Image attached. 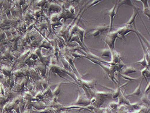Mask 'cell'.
I'll return each mask as SVG.
<instances>
[{"label": "cell", "instance_id": "obj_39", "mask_svg": "<svg viewBox=\"0 0 150 113\" xmlns=\"http://www.w3.org/2000/svg\"><path fill=\"white\" fill-rule=\"evenodd\" d=\"M149 88H150V82H147V86L145 88V94H148V93L149 92Z\"/></svg>", "mask_w": 150, "mask_h": 113}, {"label": "cell", "instance_id": "obj_38", "mask_svg": "<svg viewBox=\"0 0 150 113\" xmlns=\"http://www.w3.org/2000/svg\"><path fill=\"white\" fill-rule=\"evenodd\" d=\"M5 38H7V37H6V34L4 31H2V30H0V41L5 39Z\"/></svg>", "mask_w": 150, "mask_h": 113}, {"label": "cell", "instance_id": "obj_1", "mask_svg": "<svg viewBox=\"0 0 150 113\" xmlns=\"http://www.w3.org/2000/svg\"><path fill=\"white\" fill-rule=\"evenodd\" d=\"M93 89H88L90 95L91 96H94L95 98V103L92 105L94 107L99 108L103 105V103L107 101V98L111 96L112 92L110 91H99V90H94Z\"/></svg>", "mask_w": 150, "mask_h": 113}, {"label": "cell", "instance_id": "obj_33", "mask_svg": "<svg viewBox=\"0 0 150 113\" xmlns=\"http://www.w3.org/2000/svg\"><path fill=\"white\" fill-rule=\"evenodd\" d=\"M119 105H120L118 104V102H111V103H109V108L111 110H117V108Z\"/></svg>", "mask_w": 150, "mask_h": 113}, {"label": "cell", "instance_id": "obj_4", "mask_svg": "<svg viewBox=\"0 0 150 113\" xmlns=\"http://www.w3.org/2000/svg\"><path fill=\"white\" fill-rule=\"evenodd\" d=\"M117 38L118 33L116 30L115 31H110L107 33L105 42V44L109 47V49L111 51L115 50V42H116Z\"/></svg>", "mask_w": 150, "mask_h": 113}, {"label": "cell", "instance_id": "obj_23", "mask_svg": "<svg viewBox=\"0 0 150 113\" xmlns=\"http://www.w3.org/2000/svg\"><path fill=\"white\" fill-rule=\"evenodd\" d=\"M60 60H61V63H62L63 66H64V69H65L66 70H67V71H69V72H71V73L73 72V71H72L71 67V66L69 65V62L66 61V60L64 58V57L61 56V57H60Z\"/></svg>", "mask_w": 150, "mask_h": 113}, {"label": "cell", "instance_id": "obj_34", "mask_svg": "<svg viewBox=\"0 0 150 113\" xmlns=\"http://www.w3.org/2000/svg\"><path fill=\"white\" fill-rule=\"evenodd\" d=\"M14 76L16 78H20L22 77L23 76V70L21 69H17L15 71H14L13 73Z\"/></svg>", "mask_w": 150, "mask_h": 113}, {"label": "cell", "instance_id": "obj_2", "mask_svg": "<svg viewBox=\"0 0 150 113\" xmlns=\"http://www.w3.org/2000/svg\"><path fill=\"white\" fill-rule=\"evenodd\" d=\"M83 58L88 59V60H90L91 62H92L93 63H94V64H96L100 66L101 67H102V69H103L104 71L105 72L106 76L109 78L113 84L118 85L117 82L115 81V76H116V72L115 65H113H113H108V64H103V63H101V62H99V61H97V60H92V59H90V58H88V57H87L85 55H84V57H83Z\"/></svg>", "mask_w": 150, "mask_h": 113}, {"label": "cell", "instance_id": "obj_28", "mask_svg": "<svg viewBox=\"0 0 150 113\" xmlns=\"http://www.w3.org/2000/svg\"><path fill=\"white\" fill-rule=\"evenodd\" d=\"M140 100H141V101L145 103V104L147 105V106L150 105V99L149 96H148V94L144 93V94L142 95L141 98H140Z\"/></svg>", "mask_w": 150, "mask_h": 113}, {"label": "cell", "instance_id": "obj_21", "mask_svg": "<svg viewBox=\"0 0 150 113\" xmlns=\"http://www.w3.org/2000/svg\"><path fill=\"white\" fill-rule=\"evenodd\" d=\"M149 67H144L143 69L140 71V73H141V76H143V78L144 79L147 81V79L150 77V71H149ZM148 82V81H147Z\"/></svg>", "mask_w": 150, "mask_h": 113}, {"label": "cell", "instance_id": "obj_29", "mask_svg": "<svg viewBox=\"0 0 150 113\" xmlns=\"http://www.w3.org/2000/svg\"><path fill=\"white\" fill-rule=\"evenodd\" d=\"M119 74L121 77L124 78L125 80H127L128 81H137L139 80V77L132 78V77H131V76L126 75V74Z\"/></svg>", "mask_w": 150, "mask_h": 113}, {"label": "cell", "instance_id": "obj_30", "mask_svg": "<svg viewBox=\"0 0 150 113\" xmlns=\"http://www.w3.org/2000/svg\"><path fill=\"white\" fill-rule=\"evenodd\" d=\"M103 1V0H90V2L89 3V4H88V6H87V7L84 9V12H85V11L88 10V9L91 8L92 6L97 5L98 3L101 2V1Z\"/></svg>", "mask_w": 150, "mask_h": 113}, {"label": "cell", "instance_id": "obj_26", "mask_svg": "<svg viewBox=\"0 0 150 113\" xmlns=\"http://www.w3.org/2000/svg\"><path fill=\"white\" fill-rule=\"evenodd\" d=\"M135 64H140L143 67H149V64L147 63V60H146V57H145V55H143V57L142 60H140V61H137L136 62H135Z\"/></svg>", "mask_w": 150, "mask_h": 113}, {"label": "cell", "instance_id": "obj_27", "mask_svg": "<svg viewBox=\"0 0 150 113\" xmlns=\"http://www.w3.org/2000/svg\"><path fill=\"white\" fill-rule=\"evenodd\" d=\"M66 83L65 82H61L59 84H57V86H56V88H54V90H52V93L54 95V96H57L59 94L60 92H61V86L62 84H66Z\"/></svg>", "mask_w": 150, "mask_h": 113}, {"label": "cell", "instance_id": "obj_13", "mask_svg": "<svg viewBox=\"0 0 150 113\" xmlns=\"http://www.w3.org/2000/svg\"><path fill=\"white\" fill-rule=\"evenodd\" d=\"M38 47L39 48L43 47V48H45V49H47V50H52V49H53L52 46L51 45V44H50V42H49L48 40H47V38H44L43 39L40 41V42H39V44L38 45Z\"/></svg>", "mask_w": 150, "mask_h": 113}, {"label": "cell", "instance_id": "obj_41", "mask_svg": "<svg viewBox=\"0 0 150 113\" xmlns=\"http://www.w3.org/2000/svg\"><path fill=\"white\" fill-rule=\"evenodd\" d=\"M22 113H31V110H28V109H26V110L23 111Z\"/></svg>", "mask_w": 150, "mask_h": 113}, {"label": "cell", "instance_id": "obj_7", "mask_svg": "<svg viewBox=\"0 0 150 113\" xmlns=\"http://www.w3.org/2000/svg\"><path fill=\"white\" fill-rule=\"evenodd\" d=\"M78 81L80 84V85L83 86L88 89L94 88L96 84H97V80H96L95 79H92V80L91 81H86V80H83V79H78Z\"/></svg>", "mask_w": 150, "mask_h": 113}, {"label": "cell", "instance_id": "obj_9", "mask_svg": "<svg viewBox=\"0 0 150 113\" xmlns=\"http://www.w3.org/2000/svg\"><path fill=\"white\" fill-rule=\"evenodd\" d=\"M122 57L121 55L116 50L111 51V62L113 64H118L122 61Z\"/></svg>", "mask_w": 150, "mask_h": 113}, {"label": "cell", "instance_id": "obj_16", "mask_svg": "<svg viewBox=\"0 0 150 113\" xmlns=\"http://www.w3.org/2000/svg\"><path fill=\"white\" fill-rule=\"evenodd\" d=\"M76 33L77 35H78L79 39H80V42H82V43L83 44V45H85V43H84V37H85V31L83 28H82L81 27L78 26V29H77L76 31Z\"/></svg>", "mask_w": 150, "mask_h": 113}, {"label": "cell", "instance_id": "obj_32", "mask_svg": "<svg viewBox=\"0 0 150 113\" xmlns=\"http://www.w3.org/2000/svg\"><path fill=\"white\" fill-rule=\"evenodd\" d=\"M23 98H24V100H26L27 101H32L33 98L32 93H31L30 91L25 92L24 94H23Z\"/></svg>", "mask_w": 150, "mask_h": 113}, {"label": "cell", "instance_id": "obj_19", "mask_svg": "<svg viewBox=\"0 0 150 113\" xmlns=\"http://www.w3.org/2000/svg\"><path fill=\"white\" fill-rule=\"evenodd\" d=\"M127 84H128V82L126 83V84H124V85H123L122 86H118L117 88L114 89V90H113V91L112 92L111 98H113V99H116V98H118V97L119 96L120 93H121V89H122L123 87L126 86L127 85Z\"/></svg>", "mask_w": 150, "mask_h": 113}, {"label": "cell", "instance_id": "obj_14", "mask_svg": "<svg viewBox=\"0 0 150 113\" xmlns=\"http://www.w3.org/2000/svg\"><path fill=\"white\" fill-rule=\"evenodd\" d=\"M35 69L38 70L39 73L40 74V76L42 77L45 78L46 74H47V66L44 64H38L36 65Z\"/></svg>", "mask_w": 150, "mask_h": 113}, {"label": "cell", "instance_id": "obj_20", "mask_svg": "<svg viewBox=\"0 0 150 113\" xmlns=\"http://www.w3.org/2000/svg\"><path fill=\"white\" fill-rule=\"evenodd\" d=\"M0 69L2 71V74L5 76H7V77H10L11 75H12V67H9V66H1L0 67Z\"/></svg>", "mask_w": 150, "mask_h": 113}, {"label": "cell", "instance_id": "obj_11", "mask_svg": "<svg viewBox=\"0 0 150 113\" xmlns=\"http://www.w3.org/2000/svg\"><path fill=\"white\" fill-rule=\"evenodd\" d=\"M31 105H32V107L35 108V109L38 110H42L48 107L47 104H45L43 102L40 101H31Z\"/></svg>", "mask_w": 150, "mask_h": 113}, {"label": "cell", "instance_id": "obj_18", "mask_svg": "<svg viewBox=\"0 0 150 113\" xmlns=\"http://www.w3.org/2000/svg\"><path fill=\"white\" fill-rule=\"evenodd\" d=\"M141 107L140 105H139L138 103H131L129 104L128 105H126V110H128V112H132L133 111L137 110L140 109V108Z\"/></svg>", "mask_w": 150, "mask_h": 113}, {"label": "cell", "instance_id": "obj_6", "mask_svg": "<svg viewBox=\"0 0 150 113\" xmlns=\"http://www.w3.org/2000/svg\"><path fill=\"white\" fill-rule=\"evenodd\" d=\"M45 7L47 9V12H53L54 13H59L62 9V6L61 4H57L56 2H53V1H50V2H47L45 4Z\"/></svg>", "mask_w": 150, "mask_h": 113}, {"label": "cell", "instance_id": "obj_36", "mask_svg": "<svg viewBox=\"0 0 150 113\" xmlns=\"http://www.w3.org/2000/svg\"><path fill=\"white\" fill-rule=\"evenodd\" d=\"M143 14L144 15L147 16L148 18H150V9L149 7L148 8H145V9H143Z\"/></svg>", "mask_w": 150, "mask_h": 113}, {"label": "cell", "instance_id": "obj_12", "mask_svg": "<svg viewBox=\"0 0 150 113\" xmlns=\"http://www.w3.org/2000/svg\"><path fill=\"white\" fill-rule=\"evenodd\" d=\"M143 79H144L143 78L141 79L140 84H139V85L137 86V88L133 90V92H132V93H129V94H127L126 95V98H128V97H130V96H132V95H135V96H140V95H141V93H142L141 88H142V84H143Z\"/></svg>", "mask_w": 150, "mask_h": 113}, {"label": "cell", "instance_id": "obj_17", "mask_svg": "<svg viewBox=\"0 0 150 113\" xmlns=\"http://www.w3.org/2000/svg\"><path fill=\"white\" fill-rule=\"evenodd\" d=\"M137 70L135 69V68L132 67V66H125L124 68V69L121 71V74H126V75H128V74H135V73L137 72Z\"/></svg>", "mask_w": 150, "mask_h": 113}, {"label": "cell", "instance_id": "obj_15", "mask_svg": "<svg viewBox=\"0 0 150 113\" xmlns=\"http://www.w3.org/2000/svg\"><path fill=\"white\" fill-rule=\"evenodd\" d=\"M118 103L119 105H128L130 104V102L129 100H128V98L124 95L122 92H121L119 96L118 97Z\"/></svg>", "mask_w": 150, "mask_h": 113}, {"label": "cell", "instance_id": "obj_10", "mask_svg": "<svg viewBox=\"0 0 150 113\" xmlns=\"http://www.w3.org/2000/svg\"><path fill=\"white\" fill-rule=\"evenodd\" d=\"M29 76H31V79H34V80L41 79V76L39 75L38 70L36 69L35 68H29Z\"/></svg>", "mask_w": 150, "mask_h": 113}, {"label": "cell", "instance_id": "obj_31", "mask_svg": "<svg viewBox=\"0 0 150 113\" xmlns=\"http://www.w3.org/2000/svg\"><path fill=\"white\" fill-rule=\"evenodd\" d=\"M149 106L141 105L140 109L137 110V113H149Z\"/></svg>", "mask_w": 150, "mask_h": 113}, {"label": "cell", "instance_id": "obj_25", "mask_svg": "<svg viewBox=\"0 0 150 113\" xmlns=\"http://www.w3.org/2000/svg\"><path fill=\"white\" fill-rule=\"evenodd\" d=\"M102 34L101 32L97 29L96 27H94V28L91 29L90 31H89V33H88V36H92V37L97 38L98 36H99L100 35Z\"/></svg>", "mask_w": 150, "mask_h": 113}, {"label": "cell", "instance_id": "obj_3", "mask_svg": "<svg viewBox=\"0 0 150 113\" xmlns=\"http://www.w3.org/2000/svg\"><path fill=\"white\" fill-rule=\"evenodd\" d=\"M78 98L73 103L69 104L68 105H78L82 106V107H86L90 105V99L86 96L84 92H81L80 90H78Z\"/></svg>", "mask_w": 150, "mask_h": 113}, {"label": "cell", "instance_id": "obj_37", "mask_svg": "<svg viewBox=\"0 0 150 113\" xmlns=\"http://www.w3.org/2000/svg\"><path fill=\"white\" fill-rule=\"evenodd\" d=\"M137 1H140L142 3H143V9L149 7V4H148V1H149V0H137Z\"/></svg>", "mask_w": 150, "mask_h": 113}, {"label": "cell", "instance_id": "obj_24", "mask_svg": "<svg viewBox=\"0 0 150 113\" xmlns=\"http://www.w3.org/2000/svg\"><path fill=\"white\" fill-rule=\"evenodd\" d=\"M16 105L17 104H16L14 101L6 103V104L4 105V107L3 108V110H4V112H9V111L12 110L14 109V107L16 106Z\"/></svg>", "mask_w": 150, "mask_h": 113}, {"label": "cell", "instance_id": "obj_5", "mask_svg": "<svg viewBox=\"0 0 150 113\" xmlns=\"http://www.w3.org/2000/svg\"><path fill=\"white\" fill-rule=\"evenodd\" d=\"M116 6H117V1L115 3L114 6L113 7L111 8V9H108V10L106 11V12L105 13V16H109L110 17V25H109V31H111L112 27H113V20H114L115 16L117 14L116 13Z\"/></svg>", "mask_w": 150, "mask_h": 113}, {"label": "cell", "instance_id": "obj_35", "mask_svg": "<svg viewBox=\"0 0 150 113\" xmlns=\"http://www.w3.org/2000/svg\"><path fill=\"white\" fill-rule=\"evenodd\" d=\"M40 80H41V84H42V88H43V90L44 89L47 88V87L49 86L48 80H47V79H45V78H43V79H40Z\"/></svg>", "mask_w": 150, "mask_h": 113}, {"label": "cell", "instance_id": "obj_8", "mask_svg": "<svg viewBox=\"0 0 150 113\" xmlns=\"http://www.w3.org/2000/svg\"><path fill=\"white\" fill-rule=\"evenodd\" d=\"M124 5H127L130 6L131 7H132L134 9V10L139 11L138 9L133 4V3L132 2V0H117V6H116V13L118 12V9H120L121 6Z\"/></svg>", "mask_w": 150, "mask_h": 113}, {"label": "cell", "instance_id": "obj_22", "mask_svg": "<svg viewBox=\"0 0 150 113\" xmlns=\"http://www.w3.org/2000/svg\"><path fill=\"white\" fill-rule=\"evenodd\" d=\"M101 56L102 57H106V58L111 59V51L109 49H102V50H99Z\"/></svg>", "mask_w": 150, "mask_h": 113}, {"label": "cell", "instance_id": "obj_40", "mask_svg": "<svg viewBox=\"0 0 150 113\" xmlns=\"http://www.w3.org/2000/svg\"><path fill=\"white\" fill-rule=\"evenodd\" d=\"M27 85H28V90H31L33 88V84L32 82H30L28 83V84H27Z\"/></svg>", "mask_w": 150, "mask_h": 113}]
</instances>
